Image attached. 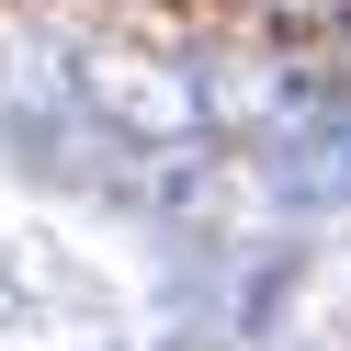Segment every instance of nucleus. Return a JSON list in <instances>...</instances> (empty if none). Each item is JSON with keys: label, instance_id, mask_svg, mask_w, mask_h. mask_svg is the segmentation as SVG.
Returning a JSON list of instances; mask_svg holds the SVG:
<instances>
[{"label": "nucleus", "instance_id": "obj_1", "mask_svg": "<svg viewBox=\"0 0 351 351\" xmlns=\"http://www.w3.org/2000/svg\"><path fill=\"white\" fill-rule=\"evenodd\" d=\"M272 193L283 204H351V102L317 114V125H295L272 147Z\"/></svg>", "mask_w": 351, "mask_h": 351}]
</instances>
